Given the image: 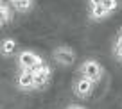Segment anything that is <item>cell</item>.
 <instances>
[{
  "label": "cell",
  "mask_w": 122,
  "mask_h": 109,
  "mask_svg": "<svg viewBox=\"0 0 122 109\" xmlns=\"http://www.w3.org/2000/svg\"><path fill=\"white\" fill-rule=\"evenodd\" d=\"M79 75L88 77V79H92L97 84V82H101V79L104 75V68L97 59H86L79 64Z\"/></svg>",
  "instance_id": "cell-1"
},
{
  "label": "cell",
  "mask_w": 122,
  "mask_h": 109,
  "mask_svg": "<svg viewBox=\"0 0 122 109\" xmlns=\"http://www.w3.org/2000/svg\"><path fill=\"white\" fill-rule=\"evenodd\" d=\"M43 63V59L32 50H22L16 54V64L20 70H34L36 66Z\"/></svg>",
  "instance_id": "cell-2"
},
{
  "label": "cell",
  "mask_w": 122,
  "mask_h": 109,
  "mask_svg": "<svg viewBox=\"0 0 122 109\" xmlns=\"http://www.w3.org/2000/svg\"><path fill=\"white\" fill-rule=\"evenodd\" d=\"M52 57L57 64L61 66H72L76 63V52L72 50V47H66V45H59L52 50Z\"/></svg>",
  "instance_id": "cell-3"
},
{
  "label": "cell",
  "mask_w": 122,
  "mask_h": 109,
  "mask_svg": "<svg viewBox=\"0 0 122 109\" xmlns=\"http://www.w3.org/2000/svg\"><path fill=\"white\" fill-rule=\"evenodd\" d=\"M93 88H95V82L92 79H88V77H84V75H79L74 81V95H76L77 98H81V100L90 97Z\"/></svg>",
  "instance_id": "cell-4"
},
{
  "label": "cell",
  "mask_w": 122,
  "mask_h": 109,
  "mask_svg": "<svg viewBox=\"0 0 122 109\" xmlns=\"http://www.w3.org/2000/svg\"><path fill=\"white\" fill-rule=\"evenodd\" d=\"M34 73V90H43V88L49 86L50 82V68L45 63H41L40 66H36L32 70Z\"/></svg>",
  "instance_id": "cell-5"
},
{
  "label": "cell",
  "mask_w": 122,
  "mask_h": 109,
  "mask_svg": "<svg viewBox=\"0 0 122 109\" xmlns=\"http://www.w3.org/2000/svg\"><path fill=\"white\" fill-rule=\"evenodd\" d=\"M16 88L22 91H32L34 90V73L32 70H20L16 75Z\"/></svg>",
  "instance_id": "cell-6"
},
{
  "label": "cell",
  "mask_w": 122,
  "mask_h": 109,
  "mask_svg": "<svg viewBox=\"0 0 122 109\" xmlns=\"http://www.w3.org/2000/svg\"><path fill=\"white\" fill-rule=\"evenodd\" d=\"M16 47H18V43H16L13 38H4L2 41H0V56H4V57L15 56L16 54Z\"/></svg>",
  "instance_id": "cell-7"
},
{
  "label": "cell",
  "mask_w": 122,
  "mask_h": 109,
  "mask_svg": "<svg viewBox=\"0 0 122 109\" xmlns=\"http://www.w3.org/2000/svg\"><path fill=\"white\" fill-rule=\"evenodd\" d=\"M88 16H90V20H93V22H101V20L110 18L111 11H110V9H106L102 4H101V5H95V7H90Z\"/></svg>",
  "instance_id": "cell-8"
},
{
  "label": "cell",
  "mask_w": 122,
  "mask_h": 109,
  "mask_svg": "<svg viewBox=\"0 0 122 109\" xmlns=\"http://www.w3.org/2000/svg\"><path fill=\"white\" fill-rule=\"evenodd\" d=\"M15 9L18 13H27L32 9V0H15Z\"/></svg>",
  "instance_id": "cell-9"
},
{
  "label": "cell",
  "mask_w": 122,
  "mask_h": 109,
  "mask_svg": "<svg viewBox=\"0 0 122 109\" xmlns=\"http://www.w3.org/2000/svg\"><path fill=\"white\" fill-rule=\"evenodd\" d=\"M102 5H104V7H106V9H110L111 13H113L115 9H117L118 2H117V0H104V2H102Z\"/></svg>",
  "instance_id": "cell-10"
},
{
  "label": "cell",
  "mask_w": 122,
  "mask_h": 109,
  "mask_svg": "<svg viewBox=\"0 0 122 109\" xmlns=\"http://www.w3.org/2000/svg\"><path fill=\"white\" fill-rule=\"evenodd\" d=\"M102 2L104 0H88V5H90V7H95V5H101Z\"/></svg>",
  "instance_id": "cell-11"
},
{
  "label": "cell",
  "mask_w": 122,
  "mask_h": 109,
  "mask_svg": "<svg viewBox=\"0 0 122 109\" xmlns=\"http://www.w3.org/2000/svg\"><path fill=\"white\" fill-rule=\"evenodd\" d=\"M65 109H86L84 105H81V104H70V105H66Z\"/></svg>",
  "instance_id": "cell-12"
},
{
  "label": "cell",
  "mask_w": 122,
  "mask_h": 109,
  "mask_svg": "<svg viewBox=\"0 0 122 109\" xmlns=\"http://www.w3.org/2000/svg\"><path fill=\"white\" fill-rule=\"evenodd\" d=\"M118 41H122V30L118 32Z\"/></svg>",
  "instance_id": "cell-13"
}]
</instances>
